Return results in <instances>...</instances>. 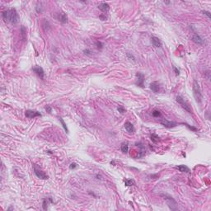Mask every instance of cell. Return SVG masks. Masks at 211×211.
I'll return each instance as SVG.
<instances>
[{
	"label": "cell",
	"mask_w": 211,
	"mask_h": 211,
	"mask_svg": "<svg viewBox=\"0 0 211 211\" xmlns=\"http://www.w3.org/2000/svg\"><path fill=\"white\" fill-rule=\"evenodd\" d=\"M2 16L6 22L13 24V25H16L20 21V17L15 8H11L7 11H4Z\"/></svg>",
	"instance_id": "1"
},
{
	"label": "cell",
	"mask_w": 211,
	"mask_h": 211,
	"mask_svg": "<svg viewBox=\"0 0 211 211\" xmlns=\"http://www.w3.org/2000/svg\"><path fill=\"white\" fill-rule=\"evenodd\" d=\"M193 93H194V97L195 100H196V101L199 102V103H201L203 97H202L200 85L196 81H194V83H193Z\"/></svg>",
	"instance_id": "2"
},
{
	"label": "cell",
	"mask_w": 211,
	"mask_h": 211,
	"mask_svg": "<svg viewBox=\"0 0 211 211\" xmlns=\"http://www.w3.org/2000/svg\"><path fill=\"white\" fill-rule=\"evenodd\" d=\"M34 172L36 174V176L40 179L42 180H46L49 178V176L46 175V173H45L37 165H34Z\"/></svg>",
	"instance_id": "3"
},
{
	"label": "cell",
	"mask_w": 211,
	"mask_h": 211,
	"mask_svg": "<svg viewBox=\"0 0 211 211\" xmlns=\"http://www.w3.org/2000/svg\"><path fill=\"white\" fill-rule=\"evenodd\" d=\"M176 100H177V101L180 104L182 108H184V109L186 110V111H188L189 113H191V106H189V104L187 103V102L185 101V99L181 97V96H177V99H176Z\"/></svg>",
	"instance_id": "4"
},
{
	"label": "cell",
	"mask_w": 211,
	"mask_h": 211,
	"mask_svg": "<svg viewBox=\"0 0 211 211\" xmlns=\"http://www.w3.org/2000/svg\"><path fill=\"white\" fill-rule=\"evenodd\" d=\"M162 196H164V199L166 200L167 203V204H168L169 208H170L171 210H177V202H176V201L173 199L172 197L168 196V195H162Z\"/></svg>",
	"instance_id": "5"
},
{
	"label": "cell",
	"mask_w": 211,
	"mask_h": 211,
	"mask_svg": "<svg viewBox=\"0 0 211 211\" xmlns=\"http://www.w3.org/2000/svg\"><path fill=\"white\" fill-rule=\"evenodd\" d=\"M137 80H136V85L140 87V88H144V75L141 73H137L136 74Z\"/></svg>",
	"instance_id": "6"
},
{
	"label": "cell",
	"mask_w": 211,
	"mask_h": 211,
	"mask_svg": "<svg viewBox=\"0 0 211 211\" xmlns=\"http://www.w3.org/2000/svg\"><path fill=\"white\" fill-rule=\"evenodd\" d=\"M32 71H33L34 73H36V74L40 78H41V79H43V78H44L45 72H44V69L41 68V67H40V66L34 67V68H32Z\"/></svg>",
	"instance_id": "7"
},
{
	"label": "cell",
	"mask_w": 211,
	"mask_h": 211,
	"mask_svg": "<svg viewBox=\"0 0 211 211\" xmlns=\"http://www.w3.org/2000/svg\"><path fill=\"white\" fill-rule=\"evenodd\" d=\"M25 115H26V116L29 119H32V118H35V117H37V116H41V114L40 112L36 111H33V110L26 111Z\"/></svg>",
	"instance_id": "8"
},
{
	"label": "cell",
	"mask_w": 211,
	"mask_h": 211,
	"mask_svg": "<svg viewBox=\"0 0 211 211\" xmlns=\"http://www.w3.org/2000/svg\"><path fill=\"white\" fill-rule=\"evenodd\" d=\"M160 123L166 128H173V127H175V126H177V122H174V121H169L166 119H162L160 121Z\"/></svg>",
	"instance_id": "9"
},
{
	"label": "cell",
	"mask_w": 211,
	"mask_h": 211,
	"mask_svg": "<svg viewBox=\"0 0 211 211\" xmlns=\"http://www.w3.org/2000/svg\"><path fill=\"white\" fill-rule=\"evenodd\" d=\"M192 40L194 41L195 44L200 45H203L204 44V40L198 34H195L194 36H192Z\"/></svg>",
	"instance_id": "10"
},
{
	"label": "cell",
	"mask_w": 211,
	"mask_h": 211,
	"mask_svg": "<svg viewBox=\"0 0 211 211\" xmlns=\"http://www.w3.org/2000/svg\"><path fill=\"white\" fill-rule=\"evenodd\" d=\"M57 19L62 23L68 22V16H67V14L65 13V12H60V13H59L57 16Z\"/></svg>",
	"instance_id": "11"
},
{
	"label": "cell",
	"mask_w": 211,
	"mask_h": 211,
	"mask_svg": "<svg viewBox=\"0 0 211 211\" xmlns=\"http://www.w3.org/2000/svg\"><path fill=\"white\" fill-rule=\"evenodd\" d=\"M125 130H127V132H129L130 134H134V131H135L134 125H132V123H130V121H127V122L125 123Z\"/></svg>",
	"instance_id": "12"
},
{
	"label": "cell",
	"mask_w": 211,
	"mask_h": 211,
	"mask_svg": "<svg viewBox=\"0 0 211 211\" xmlns=\"http://www.w3.org/2000/svg\"><path fill=\"white\" fill-rule=\"evenodd\" d=\"M152 40V44H153V45L155 48H159L162 46V42H161L160 39L156 37V36H153V37L151 38Z\"/></svg>",
	"instance_id": "13"
},
{
	"label": "cell",
	"mask_w": 211,
	"mask_h": 211,
	"mask_svg": "<svg viewBox=\"0 0 211 211\" xmlns=\"http://www.w3.org/2000/svg\"><path fill=\"white\" fill-rule=\"evenodd\" d=\"M98 8L101 11V12H107L108 11L110 10V6H109V4L106 3H101V4H99L98 5Z\"/></svg>",
	"instance_id": "14"
},
{
	"label": "cell",
	"mask_w": 211,
	"mask_h": 211,
	"mask_svg": "<svg viewBox=\"0 0 211 211\" xmlns=\"http://www.w3.org/2000/svg\"><path fill=\"white\" fill-rule=\"evenodd\" d=\"M159 88H160L159 84H158L157 82H153L150 84V88H151V90L153 91L154 93L158 92V91H159Z\"/></svg>",
	"instance_id": "15"
},
{
	"label": "cell",
	"mask_w": 211,
	"mask_h": 211,
	"mask_svg": "<svg viewBox=\"0 0 211 211\" xmlns=\"http://www.w3.org/2000/svg\"><path fill=\"white\" fill-rule=\"evenodd\" d=\"M176 168L178 169L181 172H187V173L190 172V169L186 165H178V166L176 167Z\"/></svg>",
	"instance_id": "16"
},
{
	"label": "cell",
	"mask_w": 211,
	"mask_h": 211,
	"mask_svg": "<svg viewBox=\"0 0 211 211\" xmlns=\"http://www.w3.org/2000/svg\"><path fill=\"white\" fill-rule=\"evenodd\" d=\"M138 146L140 147V153H139V158H142V157H143L146 154V150H145L144 147H143V145L142 144V143H138Z\"/></svg>",
	"instance_id": "17"
},
{
	"label": "cell",
	"mask_w": 211,
	"mask_h": 211,
	"mask_svg": "<svg viewBox=\"0 0 211 211\" xmlns=\"http://www.w3.org/2000/svg\"><path fill=\"white\" fill-rule=\"evenodd\" d=\"M124 181H125V185L126 186H132L135 185V181L132 179H126L125 178V179L124 180Z\"/></svg>",
	"instance_id": "18"
},
{
	"label": "cell",
	"mask_w": 211,
	"mask_h": 211,
	"mask_svg": "<svg viewBox=\"0 0 211 211\" xmlns=\"http://www.w3.org/2000/svg\"><path fill=\"white\" fill-rule=\"evenodd\" d=\"M21 36L23 40H25L26 39H27V29H26L25 27H23V26L21 27Z\"/></svg>",
	"instance_id": "19"
},
{
	"label": "cell",
	"mask_w": 211,
	"mask_h": 211,
	"mask_svg": "<svg viewBox=\"0 0 211 211\" xmlns=\"http://www.w3.org/2000/svg\"><path fill=\"white\" fill-rule=\"evenodd\" d=\"M121 151L122 153H128V150H129V146H128V143H123L121 144Z\"/></svg>",
	"instance_id": "20"
},
{
	"label": "cell",
	"mask_w": 211,
	"mask_h": 211,
	"mask_svg": "<svg viewBox=\"0 0 211 211\" xmlns=\"http://www.w3.org/2000/svg\"><path fill=\"white\" fill-rule=\"evenodd\" d=\"M150 138H151V140L153 141V143H158V141L160 140V138H159V137H158V135H157V134H152V135L150 136Z\"/></svg>",
	"instance_id": "21"
},
{
	"label": "cell",
	"mask_w": 211,
	"mask_h": 211,
	"mask_svg": "<svg viewBox=\"0 0 211 211\" xmlns=\"http://www.w3.org/2000/svg\"><path fill=\"white\" fill-rule=\"evenodd\" d=\"M48 200H49V199H44V201H43L42 207H43V210H46L48 209V204H49Z\"/></svg>",
	"instance_id": "22"
},
{
	"label": "cell",
	"mask_w": 211,
	"mask_h": 211,
	"mask_svg": "<svg viewBox=\"0 0 211 211\" xmlns=\"http://www.w3.org/2000/svg\"><path fill=\"white\" fill-rule=\"evenodd\" d=\"M60 122H61V124H62V126H63V128H64V130H65V131H66V133H69V130H68V127H67L66 124L64 123V120H63L62 118H60Z\"/></svg>",
	"instance_id": "23"
},
{
	"label": "cell",
	"mask_w": 211,
	"mask_h": 211,
	"mask_svg": "<svg viewBox=\"0 0 211 211\" xmlns=\"http://www.w3.org/2000/svg\"><path fill=\"white\" fill-rule=\"evenodd\" d=\"M184 125L186 126V127L188 128L189 130H191V131H194V132H195V131H197V128H195V127H194V126H191L190 125H188V124H186V123H184Z\"/></svg>",
	"instance_id": "24"
},
{
	"label": "cell",
	"mask_w": 211,
	"mask_h": 211,
	"mask_svg": "<svg viewBox=\"0 0 211 211\" xmlns=\"http://www.w3.org/2000/svg\"><path fill=\"white\" fill-rule=\"evenodd\" d=\"M152 115H153V116H154V117H159V116H161V112L159 111L155 110L153 111Z\"/></svg>",
	"instance_id": "25"
},
{
	"label": "cell",
	"mask_w": 211,
	"mask_h": 211,
	"mask_svg": "<svg viewBox=\"0 0 211 211\" xmlns=\"http://www.w3.org/2000/svg\"><path fill=\"white\" fill-rule=\"evenodd\" d=\"M117 110H118V111L121 113V114H123V113H125V108L123 107V106H119L118 108H117Z\"/></svg>",
	"instance_id": "26"
},
{
	"label": "cell",
	"mask_w": 211,
	"mask_h": 211,
	"mask_svg": "<svg viewBox=\"0 0 211 211\" xmlns=\"http://www.w3.org/2000/svg\"><path fill=\"white\" fill-rule=\"evenodd\" d=\"M96 45H97V47L98 49H102V47H103V44H102L101 41H97L96 42Z\"/></svg>",
	"instance_id": "27"
},
{
	"label": "cell",
	"mask_w": 211,
	"mask_h": 211,
	"mask_svg": "<svg viewBox=\"0 0 211 211\" xmlns=\"http://www.w3.org/2000/svg\"><path fill=\"white\" fill-rule=\"evenodd\" d=\"M202 12H203V13L204 14V15H206V16H207L209 18H210L211 17V15H210V12H208V11H202Z\"/></svg>",
	"instance_id": "28"
},
{
	"label": "cell",
	"mask_w": 211,
	"mask_h": 211,
	"mask_svg": "<svg viewBox=\"0 0 211 211\" xmlns=\"http://www.w3.org/2000/svg\"><path fill=\"white\" fill-rule=\"evenodd\" d=\"M77 167V164L75 163V162H73V163L70 164V166H69V168L70 169H74Z\"/></svg>",
	"instance_id": "29"
},
{
	"label": "cell",
	"mask_w": 211,
	"mask_h": 211,
	"mask_svg": "<svg viewBox=\"0 0 211 211\" xmlns=\"http://www.w3.org/2000/svg\"><path fill=\"white\" fill-rule=\"evenodd\" d=\"M45 110H46V111H47V112L50 113V112H51V111H52V108H51L50 106H45Z\"/></svg>",
	"instance_id": "30"
},
{
	"label": "cell",
	"mask_w": 211,
	"mask_h": 211,
	"mask_svg": "<svg viewBox=\"0 0 211 211\" xmlns=\"http://www.w3.org/2000/svg\"><path fill=\"white\" fill-rule=\"evenodd\" d=\"M127 57H128V58H130V60H134H134H135V59H134V56L130 55V53H127Z\"/></svg>",
	"instance_id": "31"
},
{
	"label": "cell",
	"mask_w": 211,
	"mask_h": 211,
	"mask_svg": "<svg viewBox=\"0 0 211 211\" xmlns=\"http://www.w3.org/2000/svg\"><path fill=\"white\" fill-rule=\"evenodd\" d=\"M99 17H100V19H101V21H105V20H106V17L105 16V15H101V16H100Z\"/></svg>",
	"instance_id": "32"
},
{
	"label": "cell",
	"mask_w": 211,
	"mask_h": 211,
	"mask_svg": "<svg viewBox=\"0 0 211 211\" xmlns=\"http://www.w3.org/2000/svg\"><path fill=\"white\" fill-rule=\"evenodd\" d=\"M83 52L86 54V55H90V53H91V51L89 50H88V49H87V50H84V51H83Z\"/></svg>",
	"instance_id": "33"
},
{
	"label": "cell",
	"mask_w": 211,
	"mask_h": 211,
	"mask_svg": "<svg viewBox=\"0 0 211 211\" xmlns=\"http://www.w3.org/2000/svg\"><path fill=\"white\" fill-rule=\"evenodd\" d=\"M173 69H174V71H175L176 74H177V75H178V74H179V70H178V69H177V68H176V67H174Z\"/></svg>",
	"instance_id": "34"
}]
</instances>
